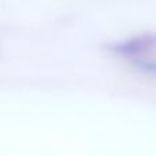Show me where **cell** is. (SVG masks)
I'll return each instance as SVG.
<instances>
[{
    "label": "cell",
    "instance_id": "obj_1",
    "mask_svg": "<svg viewBox=\"0 0 156 156\" xmlns=\"http://www.w3.org/2000/svg\"><path fill=\"white\" fill-rule=\"evenodd\" d=\"M112 54L129 59L130 62L134 59L145 58L149 52L156 51V33H144L132 38L112 43L107 47Z\"/></svg>",
    "mask_w": 156,
    "mask_h": 156
},
{
    "label": "cell",
    "instance_id": "obj_2",
    "mask_svg": "<svg viewBox=\"0 0 156 156\" xmlns=\"http://www.w3.org/2000/svg\"><path fill=\"white\" fill-rule=\"evenodd\" d=\"M132 65L134 66L137 70L143 71V73L148 74V76L156 77V59L152 58H140V59L132 60Z\"/></svg>",
    "mask_w": 156,
    "mask_h": 156
}]
</instances>
